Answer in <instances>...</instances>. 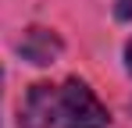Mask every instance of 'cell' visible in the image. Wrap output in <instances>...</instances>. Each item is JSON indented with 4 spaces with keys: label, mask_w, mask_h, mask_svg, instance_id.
<instances>
[{
    "label": "cell",
    "mask_w": 132,
    "mask_h": 128,
    "mask_svg": "<svg viewBox=\"0 0 132 128\" xmlns=\"http://www.w3.org/2000/svg\"><path fill=\"white\" fill-rule=\"evenodd\" d=\"M50 125L54 128H107L111 114L82 78H68L64 85H54Z\"/></svg>",
    "instance_id": "cell-1"
},
{
    "label": "cell",
    "mask_w": 132,
    "mask_h": 128,
    "mask_svg": "<svg viewBox=\"0 0 132 128\" xmlns=\"http://www.w3.org/2000/svg\"><path fill=\"white\" fill-rule=\"evenodd\" d=\"M18 53H22V61L36 64V68H46V64H54L64 53V43H61V36L54 29L32 25V29H25L22 39H18Z\"/></svg>",
    "instance_id": "cell-2"
},
{
    "label": "cell",
    "mask_w": 132,
    "mask_h": 128,
    "mask_svg": "<svg viewBox=\"0 0 132 128\" xmlns=\"http://www.w3.org/2000/svg\"><path fill=\"white\" fill-rule=\"evenodd\" d=\"M50 107H54V85H46V82L29 85L25 100L18 103V128H54Z\"/></svg>",
    "instance_id": "cell-3"
},
{
    "label": "cell",
    "mask_w": 132,
    "mask_h": 128,
    "mask_svg": "<svg viewBox=\"0 0 132 128\" xmlns=\"http://www.w3.org/2000/svg\"><path fill=\"white\" fill-rule=\"evenodd\" d=\"M114 14L121 21H132V0H114Z\"/></svg>",
    "instance_id": "cell-4"
},
{
    "label": "cell",
    "mask_w": 132,
    "mask_h": 128,
    "mask_svg": "<svg viewBox=\"0 0 132 128\" xmlns=\"http://www.w3.org/2000/svg\"><path fill=\"white\" fill-rule=\"evenodd\" d=\"M125 68H129V75H132V39L125 43Z\"/></svg>",
    "instance_id": "cell-5"
},
{
    "label": "cell",
    "mask_w": 132,
    "mask_h": 128,
    "mask_svg": "<svg viewBox=\"0 0 132 128\" xmlns=\"http://www.w3.org/2000/svg\"><path fill=\"white\" fill-rule=\"evenodd\" d=\"M0 82H4V68H0Z\"/></svg>",
    "instance_id": "cell-6"
}]
</instances>
